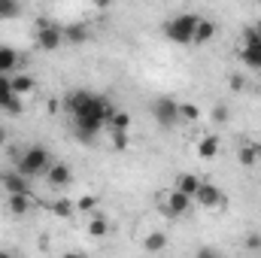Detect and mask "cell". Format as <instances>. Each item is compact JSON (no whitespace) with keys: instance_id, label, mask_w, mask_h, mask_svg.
<instances>
[{"instance_id":"18","label":"cell","mask_w":261,"mask_h":258,"mask_svg":"<svg viewBox=\"0 0 261 258\" xmlns=\"http://www.w3.org/2000/svg\"><path fill=\"white\" fill-rule=\"evenodd\" d=\"M130 125H134L130 113H125V110H113V113H110V122H107V131H130Z\"/></svg>"},{"instance_id":"28","label":"cell","mask_w":261,"mask_h":258,"mask_svg":"<svg viewBox=\"0 0 261 258\" xmlns=\"http://www.w3.org/2000/svg\"><path fill=\"white\" fill-rule=\"evenodd\" d=\"M228 116H231V113H228V107H225V104H216V107H213V122H219V125H222V122H228Z\"/></svg>"},{"instance_id":"27","label":"cell","mask_w":261,"mask_h":258,"mask_svg":"<svg viewBox=\"0 0 261 258\" xmlns=\"http://www.w3.org/2000/svg\"><path fill=\"white\" fill-rule=\"evenodd\" d=\"M94 207H97V197H94V194H82V197L76 200V210H82V213H91Z\"/></svg>"},{"instance_id":"33","label":"cell","mask_w":261,"mask_h":258,"mask_svg":"<svg viewBox=\"0 0 261 258\" xmlns=\"http://www.w3.org/2000/svg\"><path fill=\"white\" fill-rule=\"evenodd\" d=\"M255 34H258V37H261V21H258V24H255Z\"/></svg>"},{"instance_id":"14","label":"cell","mask_w":261,"mask_h":258,"mask_svg":"<svg viewBox=\"0 0 261 258\" xmlns=\"http://www.w3.org/2000/svg\"><path fill=\"white\" fill-rule=\"evenodd\" d=\"M258 161H261V146L243 143V146L237 149V164H240V167H255Z\"/></svg>"},{"instance_id":"32","label":"cell","mask_w":261,"mask_h":258,"mask_svg":"<svg viewBox=\"0 0 261 258\" xmlns=\"http://www.w3.org/2000/svg\"><path fill=\"white\" fill-rule=\"evenodd\" d=\"M6 143V128H0V146Z\"/></svg>"},{"instance_id":"2","label":"cell","mask_w":261,"mask_h":258,"mask_svg":"<svg viewBox=\"0 0 261 258\" xmlns=\"http://www.w3.org/2000/svg\"><path fill=\"white\" fill-rule=\"evenodd\" d=\"M49 164H52V155H49L43 146H28V149H21V152L15 155V170H21V173L31 176V179L43 176V173L49 170Z\"/></svg>"},{"instance_id":"19","label":"cell","mask_w":261,"mask_h":258,"mask_svg":"<svg viewBox=\"0 0 261 258\" xmlns=\"http://www.w3.org/2000/svg\"><path fill=\"white\" fill-rule=\"evenodd\" d=\"M88 40V28L85 24H67L64 28V43H70V46H82Z\"/></svg>"},{"instance_id":"17","label":"cell","mask_w":261,"mask_h":258,"mask_svg":"<svg viewBox=\"0 0 261 258\" xmlns=\"http://www.w3.org/2000/svg\"><path fill=\"white\" fill-rule=\"evenodd\" d=\"M18 52L15 49H9V46H0V73H12V70H18Z\"/></svg>"},{"instance_id":"5","label":"cell","mask_w":261,"mask_h":258,"mask_svg":"<svg viewBox=\"0 0 261 258\" xmlns=\"http://www.w3.org/2000/svg\"><path fill=\"white\" fill-rule=\"evenodd\" d=\"M152 116H155V125L164 131L176 128L179 125V100L173 97H155L152 100Z\"/></svg>"},{"instance_id":"7","label":"cell","mask_w":261,"mask_h":258,"mask_svg":"<svg viewBox=\"0 0 261 258\" xmlns=\"http://www.w3.org/2000/svg\"><path fill=\"white\" fill-rule=\"evenodd\" d=\"M240 61L252 70H261V37L255 34V28H249L243 34V46H240Z\"/></svg>"},{"instance_id":"6","label":"cell","mask_w":261,"mask_h":258,"mask_svg":"<svg viewBox=\"0 0 261 258\" xmlns=\"http://www.w3.org/2000/svg\"><path fill=\"white\" fill-rule=\"evenodd\" d=\"M192 203H195V197L186 192H179V189H170V192L161 197V213L164 216H186L189 210H192Z\"/></svg>"},{"instance_id":"25","label":"cell","mask_w":261,"mask_h":258,"mask_svg":"<svg viewBox=\"0 0 261 258\" xmlns=\"http://www.w3.org/2000/svg\"><path fill=\"white\" fill-rule=\"evenodd\" d=\"M52 213H55L58 219H70V216L76 213V203L67 200V197H58V200H52Z\"/></svg>"},{"instance_id":"12","label":"cell","mask_w":261,"mask_h":258,"mask_svg":"<svg viewBox=\"0 0 261 258\" xmlns=\"http://www.w3.org/2000/svg\"><path fill=\"white\" fill-rule=\"evenodd\" d=\"M9 88H12L18 97H24V94H31V91L37 88V79L28 76V73H9Z\"/></svg>"},{"instance_id":"4","label":"cell","mask_w":261,"mask_h":258,"mask_svg":"<svg viewBox=\"0 0 261 258\" xmlns=\"http://www.w3.org/2000/svg\"><path fill=\"white\" fill-rule=\"evenodd\" d=\"M34 43L43 49V52H55L64 46V28H58L55 21L49 18H40L37 21V34H34Z\"/></svg>"},{"instance_id":"22","label":"cell","mask_w":261,"mask_h":258,"mask_svg":"<svg viewBox=\"0 0 261 258\" xmlns=\"http://www.w3.org/2000/svg\"><path fill=\"white\" fill-rule=\"evenodd\" d=\"M85 231H88V237L100 240V237H107V234H110V222H107L103 216H94V219L88 222V228H85Z\"/></svg>"},{"instance_id":"11","label":"cell","mask_w":261,"mask_h":258,"mask_svg":"<svg viewBox=\"0 0 261 258\" xmlns=\"http://www.w3.org/2000/svg\"><path fill=\"white\" fill-rule=\"evenodd\" d=\"M6 207H9L12 216H28V213L37 207V200H34V194H9Z\"/></svg>"},{"instance_id":"8","label":"cell","mask_w":261,"mask_h":258,"mask_svg":"<svg viewBox=\"0 0 261 258\" xmlns=\"http://www.w3.org/2000/svg\"><path fill=\"white\" fill-rule=\"evenodd\" d=\"M195 203L197 207H203V210H216V207L225 203V194L219 192V186L200 179V186H197V192H195Z\"/></svg>"},{"instance_id":"24","label":"cell","mask_w":261,"mask_h":258,"mask_svg":"<svg viewBox=\"0 0 261 258\" xmlns=\"http://www.w3.org/2000/svg\"><path fill=\"white\" fill-rule=\"evenodd\" d=\"M18 15H21V3L18 0H0V21L18 18Z\"/></svg>"},{"instance_id":"16","label":"cell","mask_w":261,"mask_h":258,"mask_svg":"<svg viewBox=\"0 0 261 258\" xmlns=\"http://www.w3.org/2000/svg\"><path fill=\"white\" fill-rule=\"evenodd\" d=\"M0 110H6L9 116H21V113H24V104H21V97L9 88V91L0 94Z\"/></svg>"},{"instance_id":"3","label":"cell","mask_w":261,"mask_h":258,"mask_svg":"<svg viewBox=\"0 0 261 258\" xmlns=\"http://www.w3.org/2000/svg\"><path fill=\"white\" fill-rule=\"evenodd\" d=\"M197 12H179L173 15L167 24H164V37L170 43H179V46H192V37H195V28H197Z\"/></svg>"},{"instance_id":"23","label":"cell","mask_w":261,"mask_h":258,"mask_svg":"<svg viewBox=\"0 0 261 258\" xmlns=\"http://www.w3.org/2000/svg\"><path fill=\"white\" fill-rule=\"evenodd\" d=\"M200 116H203V110H200L197 104H189V100L179 104V122H189V125H192V122H197Z\"/></svg>"},{"instance_id":"26","label":"cell","mask_w":261,"mask_h":258,"mask_svg":"<svg viewBox=\"0 0 261 258\" xmlns=\"http://www.w3.org/2000/svg\"><path fill=\"white\" fill-rule=\"evenodd\" d=\"M164 246H167V237H164V234H149V237L143 240V249H146V252H161Z\"/></svg>"},{"instance_id":"10","label":"cell","mask_w":261,"mask_h":258,"mask_svg":"<svg viewBox=\"0 0 261 258\" xmlns=\"http://www.w3.org/2000/svg\"><path fill=\"white\" fill-rule=\"evenodd\" d=\"M46 179H49L52 189H64V186H70V179H73V170L67 164H61V161H52L49 170H46Z\"/></svg>"},{"instance_id":"1","label":"cell","mask_w":261,"mask_h":258,"mask_svg":"<svg viewBox=\"0 0 261 258\" xmlns=\"http://www.w3.org/2000/svg\"><path fill=\"white\" fill-rule=\"evenodd\" d=\"M113 110H116V107H113L107 97H100V94H94V91H88V88H76V91H70V97H67V113H70V119H73L76 140H85V143H91L100 131L107 128Z\"/></svg>"},{"instance_id":"13","label":"cell","mask_w":261,"mask_h":258,"mask_svg":"<svg viewBox=\"0 0 261 258\" xmlns=\"http://www.w3.org/2000/svg\"><path fill=\"white\" fill-rule=\"evenodd\" d=\"M213 40H216V21H210V18H197V28H195L192 43H195V46H206V43H213Z\"/></svg>"},{"instance_id":"9","label":"cell","mask_w":261,"mask_h":258,"mask_svg":"<svg viewBox=\"0 0 261 258\" xmlns=\"http://www.w3.org/2000/svg\"><path fill=\"white\" fill-rule=\"evenodd\" d=\"M6 194H31V176H24L21 170H12V173H3L0 176Z\"/></svg>"},{"instance_id":"31","label":"cell","mask_w":261,"mask_h":258,"mask_svg":"<svg viewBox=\"0 0 261 258\" xmlns=\"http://www.w3.org/2000/svg\"><path fill=\"white\" fill-rule=\"evenodd\" d=\"M91 3H94V6H100V9H107V6H110L113 0H91Z\"/></svg>"},{"instance_id":"29","label":"cell","mask_w":261,"mask_h":258,"mask_svg":"<svg viewBox=\"0 0 261 258\" xmlns=\"http://www.w3.org/2000/svg\"><path fill=\"white\" fill-rule=\"evenodd\" d=\"M243 246H246L249 252H261V234H246Z\"/></svg>"},{"instance_id":"15","label":"cell","mask_w":261,"mask_h":258,"mask_svg":"<svg viewBox=\"0 0 261 258\" xmlns=\"http://www.w3.org/2000/svg\"><path fill=\"white\" fill-rule=\"evenodd\" d=\"M219 149H222V143H219V137H216V134H203V137L197 140V155H200L203 161L216 158V155H219Z\"/></svg>"},{"instance_id":"21","label":"cell","mask_w":261,"mask_h":258,"mask_svg":"<svg viewBox=\"0 0 261 258\" xmlns=\"http://www.w3.org/2000/svg\"><path fill=\"white\" fill-rule=\"evenodd\" d=\"M107 140L116 152H125L130 146V131H107Z\"/></svg>"},{"instance_id":"30","label":"cell","mask_w":261,"mask_h":258,"mask_svg":"<svg viewBox=\"0 0 261 258\" xmlns=\"http://www.w3.org/2000/svg\"><path fill=\"white\" fill-rule=\"evenodd\" d=\"M228 85H231V91H243V85H246V79H243L240 73H231V76H228Z\"/></svg>"},{"instance_id":"20","label":"cell","mask_w":261,"mask_h":258,"mask_svg":"<svg viewBox=\"0 0 261 258\" xmlns=\"http://www.w3.org/2000/svg\"><path fill=\"white\" fill-rule=\"evenodd\" d=\"M197 186H200V176H197V173H179V176H176V183H173V189L192 194V197H195Z\"/></svg>"},{"instance_id":"34","label":"cell","mask_w":261,"mask_h":258,"mask_svg":"<svg viewBox=\"0 0 261 258\" xmlns=\"http://www.w3.org/2000/svg\"><path fill=\"white\" fill-rule=\"evenodd\" d=\"M258 91H261V76H258Z\"/></svg>"}]
</instances>
